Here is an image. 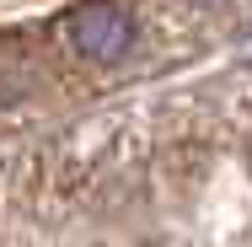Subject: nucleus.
Returning <instances> with one entry per match:
<instances>
[{
    "label": "nucleus",
    "instance_id": "1",
    "mask_svg": "<svg viewBox=\"0 0 252 247\" xmlns=\"http://www.w3.org/2000/svg\"><path fill=\"white\" fill-rule=\"evenodd\" d=\"M64 38L92 65H118L134 49V5L129 0H81L64 16Z\"/></svg>",
    "mask_w": 252,
    "mask_h": 247
}]
</instances>
